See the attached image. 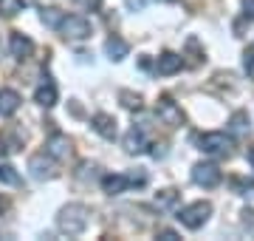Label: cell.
<instances>
[{"label":"cell","instance_id":"cell-1","mask_svg":"<svg viewBox=\"0 0 254 241\" xmlns=\"http://www.w3.org/2000/svg\"><path fill=\"white\" fill-rule=\"evenodd\" d=\"M88 222H91V210L85 204H68L57 216V227L65 236H82L85 227H88Z\"/></svg>","mask_w":254,"mask_h":241},{"label":"cell","instance_id":"cell-2","mask_svg":"<svg viewBox=\"0 0 254 241\" xmlns=\"http://www.w3.org/2000/svg\"><path fill=\"white\" fill-rule=\"evenodd\" d=\"M198 148L209 156H229L232 148H235V139L229 133H220V130H212V133H203L198 136Z\"/></svg>","mask_w":254,"mask_h":241},{"label":"cell","instance_id":"cell-3","mask_svg":"<svg viewBox=\"0 0 254 241\" xmlns=\"http://www.w3.org/2000/svg\"><path fill=\"white\" fill-rule=\"evenodd\" d=\"M209 216H212V204L209 202H192L184 210H178V222L187 230H198V227H203L209 222Z\"/></svg>","mask_w":254,"mask_h":241},{"label":"cell","instance_id":"cell-4","mask_svg":"<svg viewBox=\"0 0 254 241\" xmlns=\"http://www.w3.org/2000/svg\"><path fill=\"white\" fill-rule=\"evenodd\" d=\"M57 31H60L65 40H73V43H76V40H88V37H91L93 28H91V23L82 17V14H65L63 23L57 26Z\"/></svg>","mask_w":254,"mask_h":241},{"label":"cell","instance_id":"cell-5","mask_svg":"<svg viewBox=\"0 0 254 241\" xmlns=\"http://www.w3.org/2000/svg\"><path fill=\"white\" fill-rule=\"evenodd\" d=\"M155 117L167 125V128H178L184 125V111L178 102H173L170 97H161V100L155 102Z\"/></svg>","mask_w":254,"mask_h":241},{"label":"cell","instance_id":"cell-6","mask_svg":"<svg viewBox=\"0 0 254 241\" xmlns=\"http://www.w3.org/2000/svg\"><path fill=\"white\" fill-rule=\"evenodd\" d=\"M223 173H220L218 165H212V162H198V165L192 167V182L198 187H218Z\"/></svg>","mask_w":254,"mask_h":241},{"label":"cell","instance_id":"cell-7","mask_svg":"<svg viewBox=\"0 0 254 241\" xmlns=\"http://www.w3.org/2000/svg\"><path fill=\"white\" fill-rule=\"evenodd\" d=\"M181 68H184V57L173 54V51H164V54L155 60V65H153V71H155V74H161V77L178 74Z\"/></svg>","mask_w":254,"mask_h":241},{"label":"cell","instance_id":"cell-8","mask_svg":"<svg viewBox=\"0 0 254 241\" xmlns=\"http://www.w3.org/2000/svg\"><path fill=\"white\" fill-rule=\"evenodd\" d=\"M28 170L34 179H51L54 176V162L48 153H37V156L28 159Z\"/></svg>","mask_w":254,"mask_h":241},{"label":"cell","instance_id":"cell-9","mask_svg":"<svg viewBox=\"0 0 254 241\" xmlns=\"http://www.w3.org/2000/svg\"><path fill=\"white\" fill-rule=\"evenodd\" d=\"M46 153H48L51 159H60V162H65V159L71 156V142H68V136H63V133H54V136L46 142Z\"/></svg>","mask_w":254,"mask_h":241},{"label":"cell","instance_id":"cell-10","mask_svg":"<svg viewBox=\"0 0 254 241\" xmlns=\"http://www.w3.org/2000/svg\"><path fill=\"white\" fill-rule=\"evenodd\" d=\"M91 128L99 133L102 139H110V142L116 139V120H113L110 114H96L91 120Z\"/></svg>","mask_w":254,"mask_h":241},{"label":"cell","instance_id":"cell-11","mask_svg":"<svg viewBox=\"0 0 254 241\" xmlns=\"http://www.w3.org/2000/svg\"><path fill=\"white\" fill-rule=\"evenodd\" d=\"M9 48H11V57L26 60V57H31V51H34V43H31V37H26V34L14 31V34H11V40H9Z\"/></svg>","mask_w":254,"mask_h":241},{"label":"cell","instance_id":"cell-12","mask_svg":"<svg viewBox=\"0 0 254 241\" xmlns=\"http://www.w3.org/2000/svg\"><path fill=\"white\" fill-rule=\"evenodd\" d=\"M125 150H127V153H144V150H147V136H144V130L136 128V125L127 130V133H125Z\"/></svg>","mask_w":254,"mask_h":241},{"label":"cell","instance_id":"cell-13","mask_svg":"<svg viewBox=\"0 0 254 241\" xmlns=\"http://www.w3.org/2000/svg\"><path fill=\"white\" fill-rule=\"evenodd\" d=\"M57 97H60V94H57V85L51 83L48 77H46L40 85H37V91H34V100L40 102L43 108H51V105H57Z\"/></svg>","mask_w":254,"mask_h":241},{"label":"cell","instance_id":"cell-14","mask_svg":"<svg viewBox=\"0 0 254 241\" xmlns=\"http://www.w3.org/2000/svg\"><path fill=\"white\" fill-rule=\"evenodd\" d=\"M20 94L11 91V88H0V117H11V114H17L20 108Z\"/></svg>","mask_w":254,"mask_h":241},{"label":"cell","instance_id":"cell-15","mask_svg":"<svg viewBox=\"0 0 254 241\" xmlns=\"http://www.w3.org/2000/svg\"><path fill=\"white\" fill-rule=\"evenodd\" d=\"M102 187H105V193L119 196V193H125L127 187H130V179H127L125 173H108V176L102 179Z\"/></svg>","mask_w":254,"mask_h":241},{"label":"cell","instance_id":"cell-16","mask_svg":"<svg viewBox=\"0 0 254 241\" xmlns=\"http://www.w3.org/2000/svg\"><path fill=\"white\" fill-rule=\"evenodd\" d=\"M127 51H130V46H127V40H122V37H108V43H105V54L110 57V60H125L127 57Z\"/></svg>","mask_w":254,"mask_h":241},{"label":"cell","instance_id":"cell-17","mask_svg":"<svg viewBox=\"0 0 254 241\" xmlns=\"http://www.w3.org/2000/svg\"><path fill=\"white\" fill-rule=\"evenodd\" d=\"M229 128H232V133H249V128H252V122H249V114H246V111L232 114V120H229Z\"/></svg>","mask_w":254,"mask_h":241},{"label":"cell","instance_id":"cell-18","mask_svg":"<svg viewBox=\"0 0 254 241\" xmlns=\"http://www.w3.org/2000/svg\"><path fill=\"white\" fill-rule=\"evenodd\" d=\"M119 100H122V105H125L127 111H141V97L133 91H119Z\"/></svg>","mask_w":254,"mask_h":241},{"label":"cell","instance_id":"cell-19","mask_svg":"<svg viewBox=\"0 0 254 241\" xmlns=\"http://www.w3.org/2000/svg\"><path fill=\"white\" fill-rule=\"evenodd\" d=\"M40 17H43V23H46L48 28H57L60 23H63L65 11H60V9H54V6H51V9H43V14H40Z\"/></svg>","mask_w":254,"mask_h":241},{"label":"cell","instance_id":"cell-20","mask_svg":"<svg viewBox=\"0 0 254 241\" xmlns=\"http://www.w3.org/2000/svg\"><path fill=\"white\" fill-rule=\"evenodd\" d=\"M23 6H26V0H0V14L14 17L17 11H23Z\"/></svg>","mask_w":254,"mask_h":241},{"label":"cell","instance_id":"cell-21","mask_svg":"<svg viewBox=\"0 0 254 241\" xmlns=\"http://www.w3.org/2000/svg\"><path fill=\"white\" fill-rule=\"evenodd\" d=\"M175 202H178V190H173V187H167V190H161V193L155 196L158 207H173Z\"/></svg>","mask_w":254,"mask_h":241},{"label":"cell","instance_id":"cell-22","mask_svg":"<svg viewBox=\"0 0 254 241\" xmlns=\"http://www.w3.org/2000/svg\"><path fill=\"white\" fill-rule=\"evenodd\" d=\"M0 182H3V185H20L17 170L11 165H0Z\"/></svg>","mask_w":254,"mask_h":241},{"label":"cell","instance_id":"cell-23","mask_svg":"<svg viewBox=\"0 0 254 241\" xmlns=\"http://www.w3.org/2000/svg\"><path fill=\"white\" fill-rule=\"evenodd\" d=\"M127 179H130V187H144L147 185V173L144 170H136V173H127Z\"/></svg>","mask_w":254,"mask_h":241},{"label":"cell","instance_id":"cell-24","mask_svg":"<svg viewBox=\"0 0 254 241\" xmlns=\"http://www.w3.org/2000/svg\"><path fill=\"white\" fill-rule=\"evenodd\" d=\"M243 65H246V74H249V77L254 80V46L249 48V51H246V60H243Z\"/></svg>","mask_w":254,"mask_h":241},{"label":"cell","instance_id":"cell-25","mask_svg":"<svg viewBox=\"0 0 254 241\" xmlns=\"http://www.w3.org/2000/svg\"><path fill=\"white\" fill-rule=\"evenodd\" d=\"M82 9H88V11H99L102 9V0H76Z\"/></svg>","mask_w":254,"mask_h":241},{"label":"cell","instance_id":"cell-26","mask_svg":"<svg viewBox=\"0 0 254 241\" xmlns=\"http://www.w3.org/2000/svg\"><path fill=\"white\" fill-rule=\"evenodd\" d=\"M158 239H161V241H175V239H178V233H175V230H161V233H158Z\"/></svg>","mask_w":254,"mask_h":241},{"label":"cell","instance_id":"cell-27","mask_svg":"<svg viewBox=\"0 0 254 241\" xmlns=\"http://www.w3.org/2000/svg\"><path fill=\"white\" fill-rule=\"evenodd\" d=\"M243 9H246V17L254 20V0H243Z\"/></svg>","mask_w":254,"mask_h":241},{"label":"cell","instance_id":"cell-28","mask_svg":"<svg viewBox=\"0 0 254 241\" xmlns=\"http://www.w3.org/2000/svg\"><path fill=\"white\" fill-rule=\"evenodd\" d=\"M127 6H130L133 11H141L144 9V0H127Z\"/></svg>","mask_w":254,"mask_h":241},{"label":"cell","instance_id":"cell-29","mask_svg":"<svg viewBox=\"0 0 254 241\" xmlns=\"http://www.w3.org/2000/svg\"><path fill=\"white\" fill-rule=\"evenodd\" d=\"M246 159H249V165H252V170H254V145L246 150Z\"/></svg>","mask_w":254,"mask_h":241},{"label":"cell","instance_id":"cell-30","mask_svg":"<svg viewBox=\"0 0 254 241\" xmlns=\"http://www.w3.org/2000/svg\"><path fill=\"white\" fill-rule=\"evenodd\" d=\"M6 210H9V202H6V199H3V196H0V216L6 213Z\"/></svg>","mask_w":254,"mask_h":241},{"label":"cell","instance_id":"cell-31","mask_svg":"<svg viewBox=\"0 0 254 241\" xmlns=\"http://www.w3.org/2000/svg\"><path fill=\"white\" fill-rule=\"evenodd\" d=\"M6 150H9V148H6V145H3V139H0V156H3V153H6Z\"/></svg>","mask_w":254,"mask_h":241},{"label":"cell","instance_id":"cell-32","mask_svg":"<svg viewBox=\"0 0 254 241\" xmlns=\"http://www.w3.org/2000/svg\"><path fill=\"white\" fill-rule=\"evenodd\" d=\"M161 3H173V0H161Z\"/></svg>","mask_w":254,"mask_h":241},{"label":"cell","instance_id":"cell-33","mask_svg":"<svg viewBox=\"0 0 254 241\" xmlns=\"http://www.w3.org/2000/svg\"><path fill=\"white\" fill-rule=\"evenodd\" d=\"M252 46H254V43H252Z\"/></svg>","mask_w":254,"mask_h":241}]
</instances>
